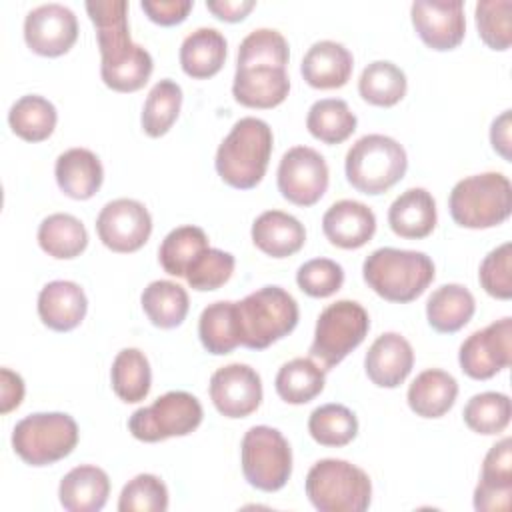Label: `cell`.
Masks as SVG:
<instances>
[{
    "label": "cell",
    "instance_id": "7",
    "mask_svg": "<svg viewBox=\"0 0 512 512\" xmlns=\"http://www.w3.org/2000/svg\"><path fill=\"white\" fill-rule=\"evenodd\" d=\"M304 490L320 512H364L372 502L370 476L340 458L318 460L306 474Z\"/></svg>",
    "mask_w": 512,
    "mask_h": 512
},
{
    "label": "cell",
    "instance_id": "14",
    "mask_svg": "<svg viewBox=\"0 0 512 512\" xmlns=\"http://www.w3.org/2000/svg\"><path fill=\"white\" fill-rule=\"evenodd\" d=\"M458 362L466 376L488 380L512 362V318L504 316L482 330L472 332L458 350Z\"/></svg>",
    "mask_w": 512,
    "mask_h": 512
},
{
    "label": "cell",
    "instance_id": "2",
    "mask_svg": "<svg viewBox=\"0 0 512 512\" xmlns=\"http://www.w3.org/2000/svg\"><path fill=\"white\" fill-rule=\"evenodd\" d=\"M86 12L96 28L102 82L116 92L140 90L154 70V60L130 38L128 2L94 0L86 2Z\"/></svg>",
    "mask_w": 512,
    "mask_h": 512
},
{
    "label": "cell",
    "instance_id": "15",
    "mask_svg": "<svg viewBox=\"0 0 512 512\" xmlns=\"http://www.w3.org/2000/svg\"><path fill=\"white\" fill-rule=\"evenodd\" d=\"M96 232L102 244L112 252H136L152 234V216L142 202L134 198H116L100 210Z\"/></svg>",
    "mask_w": 512,
    "mask_h": 512
},
{
    "label": "cell",
    "instance_id": "28",
    "mask_svg": "<svg viewBox=\"0 0 512 512\" xmlns=\"http://www.w3.org/2000/svg\"><path fill=\"white\" fill-rule=\"evenodd\" d=\"M458 382L452 374L440 368H428L420 372L408 386V406L416 416L440 418L456 402Z\"/></svg>",
    "mask_w": 512,
    "mask_h": 512
},
{
    "label": "cell",
    "instance_id": "38",
    "mask_svg": "<svg viewBox=\"0 0 512 512\" xmlns=\"http://www.w3.org/2000/svg\"><path fill=\"white\" fill-rule=\"evenodd\" d=\"M356 114L340 98L316 100L306 116L308 132L324 144H340L356 130Z\"/></svg>",
    "mask_w": 512,
    "mask_h": 512
},
{
    "label": "cell",
    "instance_id": "13",
    "mask_svg": "<svg viewBox=\"0 0 512 512\" xmlns=\"http://www.w3.org/2000/svg\"><path fill=\"white\" fill-rule=\"evenodd\" d=\"M328 164L310 146H294L282 154L276 182L280 194L296 206L316 204L328 188Z\"/></svg>",
    "mask_w": 512,
    "mask_h": 512
},
{
    "label": "cell",
    "instance_id": "32",
    "mask_svg": "<svg viewBox=\"0 0 512 512\" xmlns=\"http://www.w3.org/2000/svg\"><path fill=\"white\" fill-rule=\"evenodd\" d=\"M326 384V370L312 358H292L284 362L274 378L278 396L288 404L314 400Z\"/></svg>",
    "mask_w": 512,
    "mask_h": 512
},
{
    "label": "cell",
    "instance_id": "10",
    "mask_svg": "<svg viewBox=\"0 0 512 512\" xmlns=\"http://www.w3.org/2000/svg\"><path fill=\"white\" fill-rule=\"evenodd\" d=\"M368 330V312L356 300L328 304L316 320L310 356L324 370H330L364 342Z\"/></svg>",
    "mask_w": 512,
    "mask_h": 512
},
{
    "label": "cell",
    "instance_id": "3",
    "mask_svg": "<svg viewBox=\"0 0 512 512\" xmlns=\"http://www.w3.org/2000/svg\"><path fill=\"white\" fill-rule=\"evenodd\" d=\"M272 128L254 116H244L216 150V172L232 188L250 190L260 184L272 156Z\"/></svg>",
    "mask_w": 512,
    "mask_h": 512
},
{
    "label": "cell",
    "instance_id": "36",
    "mask_svg": "<svg viewBox=\"0 0 512 512\" xmlns=\"http://www.w3.org/2000/svg\"><path fill=\"white\" fill-rule=\"evenodd\" d=\"M58 122V112L54 104L38 94L20 96L8 112V124L16 136L26 142L46 140Z\"/></svg>",
    "mask_w": 512,
    "mask_h": 512
},
{
    "label": "cell",
    "instance_id": "19",
    "mask_svg": "<svg viewBox=\"0 0 512 512\" xmlns=\"http://www.w3.org/2000/svg\"><path fill=\"white\" fill-rule=\"evenodd\" d=\"M512 496V440L502 438L484 456L480 480L474 488L478 512L508 510Z\"/></svg>",
    "mask_w": 512,
    "mask_h": 512
},
{
    "label": "cell",
    "instance_id": "41",
    "mask_svg": "<svg viewBox=\"0 0 512 512\" xmlns=\"http://www.w3.org/2000/svg\"><path fill=\"white\" fill-rule=\"evenodd\" d=\"M308 432L320 446H346L358 434V418L344 404H322L312 410Z\"/></svg>",
    "mask_w": 512,
    "mask_h": 512
},
{
    "label": "cell",
    "instance_id": "17",
    "mask_svg": "<svg viewBox=\"0 0 512 512\" xmlns=\"http://www.w3.org/2000/svg\"><path fill=\"white\" fill-rule=\"evenodd\" d=\"M210 400L226 418H246L262 402L260 374L240 362L226 364L210 376Z\"/></svg>",
    "mask_w": 512,
    "mask_h": 512
},
{
    "label": "cell",
    "instance_id": "31",
    "mask_svg": "<svg viewBox=\"0 0 512 512\" xmlns=\"http://www.w3.org/2000/svg\"><path fill=\"white\" fill-rule=\"evenodd\" d=\"M38 244L48 256L58 260H70L86 250L88 232L76 216L56 212L40 222Z\"/></svg>",
    "mask_w": 512,
    "mask_h": 512
},
{
    "label": "cell",
    "instance_id": "25",
    "mask_svg": "<svg viewBox=\"0 0 512 512\" xmlns=\"http://www.w3.org/2000/svg\"><path fill=\"white\" fill-rule=\"evenodd\" d=\"M252 242L258 250L272 258L296 254L306 242L304 224L282 210H266L252 224Z\"/></svg>",
    "mask_w": 512,
    "mask_h": 512
},
{
    "label": "cell",
    "instance_id": "26",
    "mask_svg": "<svg viewBox=\"0 0 512 512\" xmlns=\"http://www.w3.org/2000/svg\"><path fill=\"white\" fill-rule=\"evenodd\" d=\"M436 220V200L426 188L404 190L388 208V224L400 238H426L436 228Z\"/></svg>",
    "mask_w": 512,
    "mask_h": 512
},
{
    "label": "cell",
    "instance_id": "39",
    "mask_svg": "<svg viewBox=\"0 0 512 512\" xmlns=\"http://www.w3.org/2000/svg\"><path fill=\"white\" fill-rule=\"evenodd\" d=\"M180 108H182V88L170 78L158 80L148 92L142 108V116H140L142 130L150 138L164 136L176 122Z\"/></svg>",
    "mask_w": 512,
    "mask_h": 512
},
{
    "label": "cell",
    "instance_id": "50",
    "mask_svg": "<svg viewBox=\"0 0 512 512\" xmlns=\"http://www.w3.org/2000/svg\"><path fill=\"white\" fill-rule=\"evenodd\" d=\"M256 6L254 0H208L206 8L224 22H240Z\"/></svg>",
    "mask_w": 512,
    "mask_h": 512
},
{
    "label": "cell",
    "instance_id": "16",
    "mask_svg": "<svg viewBox=\"0 0 512 512\" xmlns=\"http://www.w3.org/2000/svg\"><path fill=\"white\" fill-rule=\"evenodd\" d=\"M78 38L76 14L58 2L40 4L24 18V40L40 56H62Z\"/></svg>",
    "mask_w": 512,
    "mask_h": 512
},
{
    "label": "cell",
    "instance_id": "40",
    "mask_svg": "<svg viewBox=\"0 0 512 512\" xmlns=\"http://www.w3.org/2000/svg\"><path fill=\"white\" fill-rule=\"evenodd\" d=\"M206 248H210L206 232L200 226L186 224L170 230L164 236L158 248V260L164 272L170 276H186L188 266Z\"/></svg>",
    "mask_w": 512,
    "mask_h": 512
},
{
    "label": "cell",
    "instance_id": "29",
    "mask_svg": "<svg viewBox=\"0 0 512 512\" xmlns=\"http://www.w3.org/2000/svg\"><path fill=\"white\" fill-rule=\"evenodd\" d=\"M226 48V38L216 28H196L180 44V66L190 78H210L220 72L226 60Z\"/></svg>",
    "mask_w": 512,
    "mask_h": 512
},
{
    "label": "cell",
    "instance_id": "21",
    "mask_svg": "<svg viewBox=\"0 0 512 512\" xmlns=\"http://www.w3.org/2000/svg\"><path fill=\"white\" fill-rule=\"evenodd\" d=\"M322 230L330 244L354 250L364 246L376 232V216L358 200H338L322 216Z\"/></svg>",
    "mask_w": 512,
    "mask_h": 512
},
{
    "label": "cell",
    "instance_id": "20",
    "mask_svg": "<svg viewBox=\"0 0 512 512\" xmlns=\"http://www.w3.org/2000/svg\"><path fill=\"white\" fill-rule=\"evenodd\" d=\"M414 366V350L398 332L380 334L364 356V370L372 384L380 388L400 386Z\"/></svg>",
    "mask_w": 512,
    "mask_h": 512
},
{
    "label": "cell",
    "instance_id": "12",
    "mask_svg": "<svg viewBox=\"0 0 512 512\" xmlns=\"http://www.w3.org/2000/svg\"><path fill=\"white\" fill-rule=\"evenodd\" d=\"M204 418L200 400L184 390H170L150 406L138 408L128 420L130 434L140 442H160L174 436H188Z\"/></svg>",
    "mask_w": 512,
    "mask_h": 512
},
{
    "label": "cell",
    "instance_id": "49",
    "mask_svg": "<svg viewBox=\"0 0 512 512\" xmlns=\"http://www.w3.org/2000/svg\"><path fill=\"white\" fill-rule=\"evenodd\" d=\"M24 398V380L18 372L10 368L0 370V412L8 414L22 404Z\"/></svg>",
    "mask_w": 512,
    "mask_h": 512
},
{
    "label": "cell",
    "instance_id": "9",
    "mask_svg": "<svg viewBox=\"0 0 512 512\" xmlns=\"http://www.w3.org/2000/svg\"><path fill=\"white\" fill-rule=\"evenodd\" d=\"M78 444V424L66 412H36L16 422L12 448L30 466H48L68 454Z\"/></svg>",
    "mask_w": 512,
    "mask_h": 512
},
{
    "label": "cell",
    "instance_id": "11",
    "mask_svg": "<svg viewBox=\"0 0 512 512\" xmlns=\"http://www.w3.org/2000/svg\"><path fill=\"white\" fill-rule=\"evenodd\" d=\"M242 474L250 486L262 492H276L292 476V448L280 430L252 426L240 446Z\"/></svg>",
    "mask_w": 512,
    "mask_h": 512
},
{
    "label": "cell",
    "instance_id": "22",
    "mask_svg": "<svg viewBox=\"0 0 512 512\" xmlns=\"http://www.w3.org/2000/svg\"><path fill=\"white\" fill-rule=\"evenodd\" d=\"M354 68V58L350 50L334 40L314 42L300 64V74L308 86L318 90L342 88Z\"/></svg>",
    "mask_w": 512,
    "mask_h": 512
},
{
    "label": "cell",
    "instance_id": "23",
    "mask_svg": "<svg viewBox=\"0 0 512 512\" xmlns=\"http://www.w3.org/2000/svg\"><path fill=\"white\" fill-rule=\"evenodd\" d=\"M86 310V294L72 280H52L38 294V316L50 330H74L84 320Z\"/></svg>",
    "mask_w": 512,
    "mask_h": 512
},
{
    "label": "cell",
    "instance_id": "6",
    "mask_svg": "<svg viewBox=\"0 0 512 512\" xmlns=\"http://www.w3.org/2000/svg\"><path fill=\"white\" fill-rule=\"evenodd\" d=\"M448 208L452 220L462 228L498 226L512 212V184L502 172L466 176L454 184Z\"/></svg>",
    "mask_w": 512,
    "mask_h": 512
},
{
    "label": "cell",
    "instance_id": "48",
    "mask_svg": "<svg viewBox=\"0 0 512 512\" xmlns=\"http://www.w3.org/2000/svg\"><path fill=\"white\" fill-rule=\"evenodd\" d=\"M192 0H142L140 8L144 14L160 26H174L186 20L192 10Z\"/></svg>",
    "mask_w": 512,
    "mask_h": 512
},
{
    "label": "cell",
    "instance_id": "45",
    "mask_svg": "<svg viewBox=\"0 0 512 512\" xmlns=\"http://www.w3.org/2000/svg\"><path fill=\"white\" fill-rule=\"evenodd\" d=\"M476 26L482 42L492 50H508L512 42V2L510 0H480L474 8Z\"/></svg>",
    "mask_w": 512,
    "mask_h": 512
},
{
    "label": "cell",
    "instance_id": "43",
    "mask_svg": "<svg viewBox=\"0 0 512 512\" xmlns=\"http://www.w3.org/2000/svg\"><path fill=\"white\" fill-rule=\"evenodd\" d=\"M234 266H236V260L230 252H224L220 248H206L188 266L184 278L194 290L210 292V290H218L230 280Z\"/></svg>",
    "mask_w": 512,
    "mask_h": 512
},
{
    "label": "cell",
    "instance_id": "33",
    "mask_svg": "<svg viewBox=\"0 0 512 512\" xmlns=\"http://www.w3.org/2000/svg\"><path fill=\"white\" fill-rule=\"evenodd\" d=\"M198 336L204 350L214 356L230 354L240 346L236 302L218 300L208 304L198 318Z\"/></svg>",
    "mask_w": 512,
    "mask_h": 512
},
{
    "label": "cell",
    "instance_id": "27",
    "mask_svg": "<svg viewBox=\"0 0 512 512\" xmlns=\"http://www.w3.org/2000/svg\"><path fill=\"white\" fill-rule=\"evenodd\" d=\"M110 478L92 464H80L72 468L58 486V498L68 512H98L108 502Z\"/></svg>",
    "mask_w": 512,
    "mask_h": 512
},
{
    "label": "cell",
    "instance_id": "8",
    "mask_svg": "<svg viewBox=\"0 0 512 512\" xmlns=\"http://www.w3.org/2000/svg\"><path fill=\"white\" fill-rule=\"evenodd\" d=\"M408 168L404 146L384 134H366L346 152L344 172L352 188L362 194H382L400 182Z\"/></svg>",
    "mask_w": 512,
    "mask_h": 512
},
{
    "label": "cell",
    "instance_id": "42",
    "mask_svg": "<svg viewBox=\"0 0 512 512\" xmlns=\"http://www.w3.org/2000/svg\"><path fill=\"white\" fill-rule=\"evenodd\" d=\"M462 416L472 432L492 436L504 432L510 424L512 404L502 392H480L466 402Z\"/></svg>",
    "mask_w": 512,
    "mask_h": 512
},
{
    "label": "cell",
    "instance_id": "18",
    "mask_svg": "<svg viewBox=\"0 0 512 512\" xmlns=\"http://www.w3.org/2000/svg\"><path fill=\"white\" fill-rule=\"evenodd\" d=\"M410 18L420 40L438 52L454 50L466 34L462 0H416Z\"/></svg>",
    "mask_w": 512,
    "mask_h": 512
},
{
    "label": "cell",
    "instance_id": "1",
    "mask_svg": "<svg viewBox=\"0 0 512 512\" xmlns=\"http://www.w3.org/2000/svg\"><path fill=\"white\" fill-rule=\"evenodd\" d=\"M286 38L274 28H256L238 46L232 96L246 108H274L290 92Z\"/></svg>",
    "mask_w": 512,
    "mask_h": 512
},
{
    "label": "cell",
    "instance_id": "37",
    "mask_svg": "<svg viewBox=\"0 0 512 512\" xmlns=\"http://www.w3.org/2000/svg\"><path fill=\"white\" fill-rule=\"evenodd\" d=\"M406 88V74L390 60L370 62L358 78V92L362 100H366L372 106L390 108L398 104L404 98Z\"/></svg>",
    "mask_w": 512,
    "mask_h": 512
},
{
    "label": "cell",
    "instance_id": "34",
    "mask_svg": "<svg viewBox=\"0 0 512 512\" xmlns=\"http://www.w3.org/2000/svg\"><path fill=\"white\" fill-rule=\"evenodd\" d=\"M140 304L148 320L156 328H176L184 322L190 300L188 292L172 280L150 282L140 296Z\"/></svg>",
    "mask_w": 512,
    "mask_h": 512
},
{
    "label": "cell",
    "instance_id": "46",
    "mask_svg": "<svg viewBox=\"0 0 512 512\" xmlns=\"http://www.w3.org/2000/svg\"><path fill=\"white\" fill-rule=\"evenodd\" d=\"M298 288L312 298H328L344 284V268L330 258H312L296 272Z\"/></svg>",
    "mask_w": 512,
    "mask_h": 512
},
{
    "label": "cell",
    "instance_id": "24",
    "mask_svg": "<svg viewBox=\"0 0 512 512\" xmlns=\"http://www.w3.org/2000/svg\"><path fill=\"white\" fill-rule=\"evenodd\" d=\"M54 176L58 188L74 200L92 198L104 180V168L100 158L88 148H68L54 164Z\"/></svg>",
    "mask_w": 512,
    "mask_h": 512
},
{
    "label": "cell",
    "instance_id": "35",
    "mask_svg": "<svg viewBox=\"0 0 512 512\" xmlns=\"http://www.w3.org/2000/svg\"><path fill=\"white\" fill-rule=\"evenodd\" d=\"M110 382L114 394L122 402H142L152 384V370L146 354L138 348H122L112 360Z\"/></svg>",
    "mask_w": 512,
    "mask_h": 512
},
{
    "label": "cell",
    "instance_id": "44",
    "mask_svg": "<svg viewBox=\"0 0 512 512\" xmlns=\"http://www.w3.org/2000/svg\"><path fill=\"white\" fill-rule=\"evenodd\" d=\"M168 488L154 474H138L128 480L118 498V512H166Z\"/></svg>",
    "mask_w": 512,
    "mask_h": 512
},
{
    "label": "cell",
    "instance_id": "47",
    "mask_svg": "<svg viewBox=\"0 0 512 512\" xmlns=\"http://www.w3.org/2000/svg\"><path fill=\"white\" fill-rule=\"evenodd\" d=\"M480 286L486 294L498 300L512 298V244L504 242L490 250L480 262Z\"/></svg>",
    "mask_w": 512,
    "mask_h": 512
},
{
    "label": "cell",
    "instance_id": "51",
    "mask_svg": "<svg viewBox=\"0 0 512 512\" xmlns=\"http://www.w3.org/2000/svg\"><path fill=\"white\" fill-rule=\"evenodd\" d=\"M512 120H510V110H504L498 118H494L492 126H490V144L492 148L504 158V160H512Z\"/></svg>",
    "mask_w": 512,
    "mask_h": 512
},
{
    "label": "cell",
    "instance_id": "30",
    "mask_svg": "<svg viewBox=\"0 0 512 512\" xmlns=\"http://www.w3.org/2000/svg\"><path fill=\"white\" fill-rule=\"evenodd\" d=\"M474 312V296L462 284H442L426 300L428 324L440 334L458 332L472 320Z\"/></svg>",
    "mask_w": 512,
    "mask_h": 512
},
{
    "label": "cell",
    "instance_id": "5",
    "mask_svg": "<svg viewBox=\"0 0 512 512\" xmlns=\"http://www.w3.org/2000/svg\"><path fill=\"white\" fill-rule=\"evenodd\" d=\"M298 302L280 286H262L236 302L240 346L264 350L298 324Z\"/></svg>",
    "mask_w": 512,
    "mask_h": 512
},
{
    "label": "cell",
    "instance_id": "4",
    "mask_svg": "<svg viewBox=\"0 0 512 512\" xmlns=\"http://www.w3.org/2000/svg\"><path fill=\"white\" fill-rule=\"evenodd\" d=\"M362 276L368 288L388 302L416 300L434 280V262L428 254L402 248H378L366 256Z\"/></svg>",
    "mask_w": 512,
    "mask_h": 512
}]
</instances>
